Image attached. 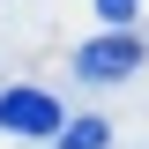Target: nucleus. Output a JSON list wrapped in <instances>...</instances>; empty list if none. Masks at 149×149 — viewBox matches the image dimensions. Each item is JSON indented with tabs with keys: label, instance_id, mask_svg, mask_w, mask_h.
<instances>
[{
	"label": "nucleus",
	"instance_id": "3",
	"mask_svg": "<svg viewBox=\"0 0 149 149\" xmlns=\"http://www.w3.org/2000/svg\"><path fill=\"white\" fill-rule=\"evenodd\" d=\"M104 142H112L104 119H74V127H60V134H52V149H104Z\"/></svg>",
	"mask_w": 149,
	"mask_h": 149
},
{
	"label": "nucleus",
	"instance_id": "2",
	"mask_svg": "<svg viewBox=\"0 0 149 149\" xmlns=\"http://www.w3.org/2000/svg\"><path fill=\"white\" fill-rule=\"evenodd\" d=\"M134 67H142V37L134 30H104L90 45H74V74L82 82H127Z\"/></svg>",
	"mask_w": 149,
	"mask_h": 149
},
{
	"label": "nucleus",
	"instance_id": "4",
	"mask_svg": "<svg viewBox=\"0 0 149 149\" xmlns=\"http://www.w3.org/2000/svg\"><path fill=\"white\" fill-rule=\"evenodd\" d=\"M97 15H104V30H134L142 0H97Z\"/></svg>",
	"mask_w": 149,
	"mask_h": 149
},
{
	"label": "nucleus",
	"instance_id": "1",
	"mask_svg": "<svg viewBox=\"0 0 149 149\" xmlns=\"http://www.w3.org/2000/svg\"><path fill=\"white\" fill-rule=\"evenodd\" d=\"M67 127L52 90H0V134H22V142H52Z\"/></svg>",
	"mask_w": 149,
	"mask_h": 149
}]
</instances>
